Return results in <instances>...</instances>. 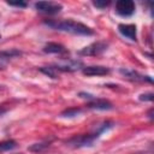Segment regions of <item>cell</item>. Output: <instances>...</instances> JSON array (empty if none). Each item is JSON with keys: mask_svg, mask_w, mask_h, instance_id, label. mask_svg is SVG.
I'll return each instance as SVG.
<instances>
[{"mask_svg": "<svg viewBox=\"0 0 154 154\" xmlns=\"http://www.w3.org/2000/svg\"><path fill=\"white\" fill-rule=\"evenodd\" d=\"M6 108H4V107H0V116H2V114H5L6 113Z\"/></svg>", "mask_w": 154, "mask_h": 154, "instance_id": "ffe728a7", "label": "cell"}, {"mask_svg": "<svg viewBox=\"0 0 154 154\" xmlns=\"http://www.w3.org/2000/svg\"><path fill=\"white\" fill-rule=\"evenodd\" d=\"M119 72L129 81H132V82H149L152 83L153 79L150 76H144V75H141L138 73L137 71L135 70H130V69H120Z\"/></svg>", "mask_w": 154, "mask_h": 154, "instance_id": "52a82bcc", "label": "cell"}, {"mask_svg": "<svg viewBox=\"0 0 154 154\" xmlns=\"http://www.w3.org/2000/svg\"><path fill=\"white\" fill-rule=\"evenodd\" d=\"M22 52L18 51V49H8V51H4V52H0V59H11V58H14V57H18L20 55Z\"/></svg>", "mask_w": 154, "mask_h": 154, "instance_id": "4fadbf2b", "label": "cell"}, {"mask_svg": "<svg viewBox=\"0 0 154 154\" xmlns=\"http://www.w3.org/2000/svg\"><path fill=\"white\" fill-rule=\"evenodd\" d=\"M82 72L85 76H106L111 72V70L106 66L93 65V66H84L82 69Z\"/></svg>", "mask_w": 154, "mask_h": 154, "instance_id": "ba28073f", "label": "cell"}, {"mask_svg": "<svg viewBox=\"0 0 154 154\" xmlns=\"http://www.w3.org/2000/svg\"><path fill=\"white\" fill-rule=\"evenodd\" d=\"M40 71H41L42 73L47 75V76L51 77V78H55V77H57V73H58L52 66H45V67H41Z\"/></svg>", "mask_w": 154, "mask_h": 154, "instance_id": "9a60e30c", "label": "cell"}, {"mask_svg": "<svg viewBox=\"0 0 154 154\" xmlns=\"http://www.w3.org/2000/svg\"><path fill=\"white\" fill-rule=\"evenodd\" d=\"M119 32L131 41H136V26L134 24H119Z\"/></svg>", "mask_w": 154, "mask_h": 154, "instance_id": "30bf717a", "label": "cell"}, {"mask_svg": "<svg viewBox=\"0 0 154 154\" xmlns=\"http://www.w3.org/2000/svg\"><path fill=\"white\" fill-rule=\"evenodd\" d=\"M116 12L122 17H130L135 12V2L131 0H119L116 4Z\"/></svg>", "mask_w": 154, "mask_h": 154, "instance_id": "8992f818", "label": "cell"}, {"mask_svg": "<svg viewBox=\"0 0 154 154\" xmlns=\"http://www.w3.org/2000/svg\"><path fill=\"white\" fill-rule=\"evenodd\" d=\"M17 147V142L14 140H6L0 142V152H7V150H12Z\"/></svg>", "mask_w": 154, "mask_h": 154, "instance_id": "7c38bea8", "label": "cell"}, {"mask_svg": "<svg viewBox=\"0 0 154 154\" xmlns=\"http://www.w3.org/2000/svg\"><path fill=\"white\" fill-rule=\"evenodd\" d=\"M100 137V135L94 131L91 134H83V135H76L66 141V144L73 148H83V147H90L94 144V142Z\"/></svg>", "mask_w": 154, "mask_h": 154, "instance_id": "7a4b0ae2", "label": "cell"}, {"mask_svg": "<svg viewBox=\"0 0 154 154\" xmlns=\"http://www.w3.org/2000/svg\"><path fill=\"white\" fill-rule=\"evenodd\" d=\"M45 24H47L48 26L55 29V30H59V31H65V32H70V34H75V35H85V36H89V35H93L94 31L79 23V22H75V20H71V19H65V20H55V19H48V20H45Z\"/></svg>", "mask_w": 154, "mask_h": 154, "instance_id": "6da1fadb", "label": "cell"}, {"mask_svg": "<svg viewBox=\"0 0 154 154\" xmlns=\"http://www.w3.org/2000/svg\"><path fill=\"white\" fill-rule=\"evenodd\" d=\"M0 69H1V65H0Z\"/></svg>", "mask_w": 154, "mask_h": 154, "instance_id": "44dd1931", "label": "cell"}, {"mask_svg": "<svg viewBox=\"0 0 154 154\" xmlns=\"http://www.w3.org/2000/svg\"><path fill=\"white\" fill-rule=\"evenodd\" d=\"M82 112L81 108H69V109H65L63 113H61V117H76L77 114H79Z\"/></svg>", "mask_w": 154, "mask_h": 154, "instance_id": "2e32d148", "label": "cell"}, {"mask_svg": "<svg viewBox=\"0 0 154 154\" xmlns=\"http://www.w3.org/2000/svg\"><path fill=\"white\" fill-rule=\"evenodd\" d=\"M108 47V43L105 42V41H97V42H94L84 48H82L81 51H78V54L81 55H91V57H95V55H99L101 54L102 52H105Z\"/></svg>", "mask_w": 154, "mask_h": 154, "instance_id": "3957f363", "label": "cell"}, {"mask_svg": "<svg viewBox=\"0 0 154 154\" xmlns=\"http://www.w3.org/2000/svg\"><path fill=\"white\" fill-rule=\"evenodd\" d=\"M43 52L45 53H54V54H65L67 53V49L57 42H48L45 47H43Z\"/></svg>", "mask_w": 154, "mask_h": 154, "instance_id": "8fae6325", "label": "cell"}, {"mask_svg": "<svg viewBox=\"0 0 154 154\" xmlns=\"http://www.w3.org/2000/svg\"><path fill=\"white\" fill-rule=\"evenodd\" d=\"M52 67L59 72V71H64V72H73V71H77L79 69H83V63L81 60H65L64 63H58V64H54L52 65Z\"/></svg>", "mask_w": 154, "mask_h": 154, "instance_id": "5b68a950", "label": "cell"}, {"mask_svg": "<svg viewBox=\"0 0 154 154\" xmlns=\"http://www.w3.org/2000/svg\"><path fill=\"white\" fill-rule=\"evenodd\" d=\"M7 4L10 6H16V7H26V2H24V1H16V2L7 1Z\"/></svg>", "mask_w": 154, "mask_h": 154, "instance_id": "d6986e66", "label": "cell"}, {"mask_svg": "<svg viewBox=\"0 0 154 154\" xmlns=\"http://www.w3.org/2000/svg\"><path fill=\"white\" fill-rule=\"evenodd\" d=\"M93 5L99 7V8H103V7L109 5V1H99V0H96V1H93Z\"/></svg>", "mask_w": 154, "mask_h": 154, "instance_id": "ac0fdd59", "label": "cell"}, {"mask_svg": "<svg viewBox=\"0 0 154 154\" xmlns=\"http://www.w3.org/2000/svg\"><path fill=\"white\" fill-rule=\"evenodd\" d=\"M0 38H1V35H0Z\"/></svg>", "mask_w": 154, "mask_h": 154, "instance_id": "7402d4cb", "label": "cell"}, {"mask_svg": "<svg viewBox=\"0 0 154 154\" xmlns=\"http://www.w3.org/2000/svg\"><path fill=\"white\" fill-rule=\"evenodd\" d=\"M153 93H146V94H141L140 95V100L142 101H153Z\"/></svg>", "mask_w": 154, "mask_h": 154, "instance_id": "e0dca14e", "label": "cell"}, {"mask_svg": "<svg viewBox=\"0 0 154 154\" xmlns=\"http://www.w3.org/2000/svg\"><path fill=\"white\" fill-rule=\"evenodd\" d=\"M87 107H88V108H91V109H102V111H107V109H112V108H113V105H112L108 100L94 97L90 102L87 103Z\"/></svg>", "mask_w": 154, "mask_h": 154, "instance_id": "9c48e42d", "label": "cell"}, {"mask_svg": "<svg viewBox=\"0 0 154 154\" xmlns=\"http://www.w3.org/2000/svg\"><path fill=\"white\" fill-rule=\"evenodd\" d=\"M49 144H51V142H40V143H34V144H31L28 149H29L30 152H35V153H37V152H42V150H45L46 148H48V147H49Z\"/></svg>", "mask_w": 154, "mask_h": 154, "instance_id": "5bb4252c", "label": "cell"}, {"mask_svg": "<svg viewBox=\"0 0 154 154\" xmlns=\"http://www.w3.org/2000/svg\"><path fill=\"white\" fill-rule=\"evenodd\" d=\"M35 8L41 13L55 14L60 12V10L63 8V5L54 1H38L35 4Z\"/></svg>", "mask_w": 154, "mask_h": 154, "instance_id": "277c9868", "label": "cell"}]
</instances>
